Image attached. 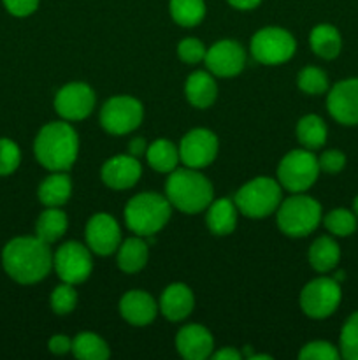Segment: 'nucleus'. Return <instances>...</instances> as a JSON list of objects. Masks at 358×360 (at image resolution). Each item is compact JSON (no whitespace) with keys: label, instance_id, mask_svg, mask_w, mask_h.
Wrapping results in <instances>:
<instances>
[{"label":"nucleus","instance_id":"nucleus-2","mask_svg":"<svg viewBox=\"0 0 358 360\" xmlns=\"http://www.w3.org/2000/svg\"><path fill=\"white\" fill-rule=\"evenodd\" d=\"M79 151V137L67 122H51L39 130L34 153L39 164L51 172H65L74 165Z\"/></svg>","mask_w":358,"mask_h":360},{"label":"nucleus","instance_id":"nucleus-19","mask_svg":"<svg viewBox=\"0 0 358 360\" xmlns=\"http://www.w3.org/2000/svg\"><path fill=\"white\" fill-rule=\"evenodd\" d=\"M119 313L128 323L142 327L157 319L158 304L147 292L130 290L119 301Z\"/></svg>","mask_w":358,"mask_h":360},{"label":"nucleus","instance_id":"nucleus-46","mask_svg":"<svg viewBox=\"0 0 358 360\" xmlns=\"http://www.w3.org/2000/svg\"><path fill=\"white\" fill-rule=\"evenodd\" d=\"M333 280H336V281H343L344 280V273H343V271H339V273H337L336 276H333Z\"/></svg>","mask_w":358,"mask_h":360},{"label":"nucleus","instance_id":"nucleus-11","mask_svg":"<svg viewBox=\"0 0 358 360\" xmlns=\"http://www.w3.org/2000/svg\"><path fill=\"white\" fill-rule=\"evenodd\" d=\"M53 267L63 283H83L93 271L91 250L77 241L65 243L53 255Z\"/></svg>","mask_w":358,"mask_h":360},{"label":"nucleus","instance_id":"nucleus-29","mask_svg":"<svg viewBox=\"0 0 358 360\" xmlns=\"http://www.w3.org/2000/svg\"><path fill=\"white\" fill-rule=\"evenodd\" d=\"M325 122L316 115H307L298 120L297 123V139L305 150H318L326 143Z\"/></svg>","mask_w":358,"mask_h":360},{"label":"nucleus","instance_id":"nucleus-14","mask_svg":"<svg viewBox=\"0 0 358 360\" xmlns=\"http://www.w3.org/2000/svg\"><path fill=\"white\" fill-rule=\"evenodd\" d=\"M207 69L211 74L218 77H234L244 69L246 65V51L239 42L223 39L216 44L211 46L206 51Z\"/></svg>","mask_w":358,"mask_h":360},{"label":"nucleus","instance_id":"nucleus-7","mask_svg":"<svg viewBox=\"0 0 358 360\" xmlns=\"http://www.w3.org/2000/svg\"><path fill=\"white\" fill-rule=\"evenodd\" d=\"M319 174L318 158L311 150H291L277 165V181L281 188L300 193L311 188Z\"/></svg>","mask_w":358,"mask_h":360},{"label":"nucleus","instance_id":"nucleus-10","mask_svg":"<svg viewBox=\"0 0 358 360\" xmlns=\"http://www.w3.org/2000/svg\"><path fill=\"white\" fill-rule=\"evenodd\" d=\"M343 292L339 281L333 278H316L300 292V308L314 320L329 319L340 304Z\"/></svg>","mask_w":358,"mask_h":360},{"label":"nucleus","instance_id":"nucleus-27","mask_svg":"<svg viewBox=\"0 0 358 360\" xmlns=\"http://www.w3.org/2000/svg\"><path fill=\"white\" fill-rule=\"evenodd\" d=\"M340 259L339 245L330 236H321L309 248V264L318 273H329Z\"/></svg>","mask_w":358,"mask_h":360},{"label":"nucleus","instance_id":"nucleus-25","mask_svg":"<svg viewBox=\"0 0 358 360\" xmlns=\"http://www.w3.org/2000/svg\"><path fill=\"white\" fill-rule=\"evenodd\" d=\"M309 44H311L312 51L318 56L325 60L336 58L343 48V39H340L339 30L332 25H316L309 35Z\"/></svg>","mask_w":358,"mask_h":360},{"label":"nucleus","instance_id":"nucleus-30","mask_svg":"<svg viewBox=\"0 0 358 360\" xmlns=\"http://www.w3.org/2000/svg\"><path fill=\"white\" fill-rule=\"evenodd\" d=\"M74 357L81 360H105L111 355L107 343L95 333H81L72 340Z\"/></svg>","mask_w":358,"mask_h":360},{"label":"nucleus","instance_id":"nucleus-21","mask_svg":"<svg viewBox=\"0 0 358 360\" xmlns=\"http://www.w3.org/2000/svg\"><path fill=\"white\" fill-rule=\"evenodd\" d=\"M237 206L230 199H218L207 206L206 225L214 236H228L237 227Z\"/></svg>","mask_w":358,"mask_h":360},{"label":"nucleus","instance_id":"nucleus-38","mask_svg":"<svg viewBox=\"0 0 358 360\" xmlns=\"http://www.w3.org/2000/svg\"><path fill=\"white\" fill-rule=\"evenodd\" d=\"M206 46L199 41V39L188 37L185 41L179 42L178 46V56L185 63H199L206 58Z\"/></svg>","mask_w":358,"mask_h":360},{"label":"nucleus","instance_id":"nucleus-8","mask_svg":"<svg viewBox=\"0 0 358 360\" xmlns=\"http://www.w3.org/2000/svg\"><path fill=\"white\" fill-rule=\"evenodd\" d=\"M297 42L288 30L279 27H265L251 39V55L263 65H279L295 55Z\"/></svg>","mask_w":358,"mask_h":360},{"label":"nucleus","instance_id":"nucleus-5","mask_svg":"<svg viewBox=\"0 0 358 360\" xmlns=\"http://www.w3.org/2000/svg\"><path fill=\"white\" fill-rule=\"evenodd\" d=\"M321 221V206L312 197L295 193L277 207V227L290 238L311 234Z\"/></svg>","mask_w":358,"mask_h":360},{"label":"nucleus","instance_id":"nucleus-41","mask_svg":"<svg viewBox=\"0 0 358 360\" xmlns=\"http://www.w3.org/2000/svg\"><path fill=\"white\" fill-rule=\"evenodd\" d=\"M48 348H49V352L55 355L69 354V352L72 350V340L67 336H63V334H56V336H53L51 340H49Z\"/></svg>","mask_w":358,"mask_h":360},{"label":"nucleus","instance_id":"nucleus-13","mask_svg":"<svg viewBox=\"0 0 358 360\" xmlns=\"http://www.w3.org/2000/svg\"><path fill=\"white\" fill-rule=\"evenodd\" d=\"M218 155V137L207 129H193L179 144V158L186 167L202 169L214 162Z\"/></svg>","mask_w":358,"mask_h":360},{"label":"nucleus","instance_id":"nucleus-4","mask_svg":"<svg viewBox=\"0 0 358 360\" xmlns=\"http://www.w3.org/2000/svg\"><path fill=\"white\" fill-rule=\"evenodd\" d=\"M171 207L167 197L160 193H137L125 207V224L133 234L140 238H151L167 225L171 218Z\"/></svg>","mask_w":358,"mask_h":360},{"label":"nucleus","instance_id":"nucleus-36","mask_svg":"<svg viewBox=\"0 0 358 360\" xmlns=\"http://www.w3.org/2000/svg\"><path fill=\"white\" fill-rule=\"evenodd\" d=\"M21 150L14 141L0 137V176H9L20 167Z\"/></svg>","mask_w":358,"mask_h":360},{"label":"nucleus","instance_id":"nucleus-37","mask_svg":"<svg viewBox=\"0 0 358 360\" xmlns=\"http://www.w3.org/2000/svg\"><path fill=\"white\" fill-rule=\"evenodd\" d=\"M339 357L340 352H337V348L326 341H311L304 345L298 354L300 360H337Z\"/></svg>","mask_w":358,"mask_h":360},{"label":"nucleus","instance_id":"nucleus-18","mask_svg":"<svg viewBox=\"0 0 358 360\" xmlns=\"http://www.w3.org/2000/svg\"><path fill=\"white\" fill-rule=\"evenodd\" d=\"M175 348L179 355L186 360H204L213 354L214 340L206 327L192 323V326L183 327L178 333Z\"/></svg>","mask_w":358,"mask_h":360},{"label":"nucleus","instance_id":"nucleus-45","mask_svg":"<svg viewBox=\"0 0 358 360\" xmlns=\"http://www.w3.org/2000/svg\"><path fill=\"white\" fill-rule=\"evenodd\" d=\"M353 211H354V214H357V218H358V195L354 197V200H353Z\"/></svg>","mask_w":358,"mask_h":360},{"label":"nucleus","instance_id":"nucleus-44","mask_svg":"<svg viewBox=\"0 0 358 360\" xmlns=\"http://www.w3.org/2000/svg\"><path fill=\"white\" fill-rule=\"evenodd\" d=\"M232 7L235 9H241V11H249V9H255L262 4V0H227Z\"/></svg>","mask_w":358,"mask_h":360},{"label":"nucleus","instance_id":"nucleus-33","mask_svg":"<svg viewBox=\"0 0 358 360\" xmlns=\"http://www.w3.org/2000/svg\"><path fill=\"white\" fill-rule=\"evenodd\" d=\"M297 84L304 94L321 95L329 90V77L318 67H304L298 72Z\"/></svg>","mask_w":358,"mask_h":360},{"label":"nucleus","instance_id":"nucleus-22","mask_svg":"<svg viewBox=\"0 0 358 360\" xmlns=\"http://www.w3.org/2000/svg\"><path fill=\"white\" fill-rule=\"evenodd\" d=\"M185 94L190 104L199 109H207L216 101L218 84L209 72L197 70V72L190 74L186 79Z\"/></svg>","mask_w":358,"mask_h":360},{"label":"nucleus","instance_id":"nucleus-28","mask_svg":"<svg viewBox=\"0 0 358 360\" xmlns=\"http://www.w3.org/2000/svg\"><path fill=\"white\" fill-rule=\"evenodd\" d=\"M146 158L147 164L157 172H172L174 169H178L179 160H181L175 144L167 139H158L151 146H147Z\"/></svg>","mask_w":358,"mask_h":360},{"label":"nucleus","instance_id":"nucleus-3","mask_svg":"<svg viewBox=\"0 0 358 360\" xmlns=\"http://www.w3.org/2000/svg\"><path fill=\"white\" fill-rule=\"evenodd\" d=\"M213 185L199 169H174L165 183V197L183 213H200L213 202Z\"/></svg>","mask_w":358,"mask_h":360},{"label":"nucleus","instance_id":"nucleus-40","mask_svg":"<svg viewBox=\"0 0 358 360\" xmlns=\"http://www.w3.org/2000/svg\"><path fill=\"white\" fill-rule=\"evenodd\" d=\"M41 0H2L7 13L16 18H27L37 11Z\"/></svg>","mask_w":358,"mask_h":360},{"label":"nucleus","instance_id":"nucleus-6","mask_svg":"<svg viewBox=\"0 0 358 360\" xmlns=\"http://www.w3.org/2000/svg\"><path fill=\"white\" fill-rule=\"evenodd\" d=\"M234 202L244 217L265 218L279 207L281 185L276 179L258 176L237 190Z\"/></svg>","mask_w":358,"mask_h":360},{"label":"nucleus","instance_id":"nucleus-39","mask_svg":"<svg viewBox=\"0 0 358 360\" xmlns=\"http://www.w3.org/2000/svg\"><path fill=\"white\" fill-rule=\"evenodd\" d=\"M319 171L329 172V174H337L346 165V155L339 150H326L323 151L321 157L318 158Z\"/></svg>","mask_w":358,"mask_h":360},{"label":"nucleus","instance_id":"nucleus-34","mask_svg":"<svg viewBox=\"0 0 358 360\" xmlns=\"http://www.w3.org/2000/svg\"><path fill=\"white\" fill-rule=\"evenodd\" d=\"M340 355L347 360H358V311L353 313L340 330Z\"/></svg>","mask_w":358,"mask_h":360},{"label":"nucleus","instance_id":"nucleus-42","mask_svg":"<svg viewBox=\"0 0 358 360\" xmlns=\"http://www.w3.org/2000/svg\"><path fill=\"white\" fill-rule=\"evenodd\" d=\"M146 150H147V144H146V139H142V137H133V139L128 143V153L132 155V157L139 158L140 155H146Z\"/></svg>","mask_w":358,"mask_h":360},{"label":"nucleus","instance_id":"nucleus-17","mask_svg":"<svg viewBox=\"0 0 358 360\" xmlns=\"http://www.w3.org/2000/svg\"><path fill=\"white\" fill-rule=\"evenodd\" d=\"M142 174V167L139 164V158L132 155H116L109 158L102 165V181L112 190H126L132 188Z\"/></svg>","mask_w":358,"mask_h":360},{"label":"nucleus","instance_id":"nucleus-24","mask_svg":"<svg viewBox=\"0 0 358 360\" xmlns=\"http://www.w3.org/2000/svg\"><path fill=\"white\" fill-rule=\"evenodd\" d=\"M150 248L140 236L125 239L118 248V267L123 273H139L147 264Z\"/></svg>","mask_w":358,"mask_h":360},{"label":"nucleus","instance_id":"nucleus-35","mask_svg":"<svg viewBox=\"0 0 358 360\" xmlns=\"http://www.w3.org/2000/svg\"><path fill=\"white\" fill-rule=\"evenodd\" d=\"M49 304L56 315H69L70 311H74L77 304V292L74 285H58L49 297Z\"/></svg>","mask_w":358,"mask_h":360},{"label":"nucleus","instance_id":"nucleus-16","mask_svg":"<svg viewBox=\"0 0 358 360\" xmlns=\"http://www.w3.org/2000/svg\"><path fill=\"white\" fill-rule=\"evenodd\" d=\"M86 245L97 255L105 257L114 253L121 245V231L111 214L98 213L86 224Z\"/></svg>","mask_w":358,"mask_h":360},{"label":"nucleus","instance_id":"nucleus-32","mask_svg":"<svg viewBox=\"0 0 358 360\" xmlns=\"http://www.w3.org/2000/svg\"><path fill=\"white\" fill-rule=\"evenodd\" d=\"M323 224H325L326 231L333 236H339V238H347V236L353 234L357 231V214L351 213V211L343 210H333L323 218Z\"/></svg>","mask_w":358,"mask_h":360},{"label":"nucleus","instance_id":"nucleus-9","mask_svg":"<svg viewBox=\"0 0 358 360\" xmlns=\"http://www.w3.org/2000/svg\"><path fill=\"white\" fill-rule=\"evenodd\" d=\"M144 109L137 98L118 95L109 98L100 109V125L112 136H126L142 123Z\"/></svg>","mask_w":358,"mask_h":360},{"label":"nucleus","instance_id":"nucleus-43","mask_svg":"<svg viewBox=\"0 0 358 360\" xmlns=\"http://www.w3.org/2000/svg\"><path fill=\"white\" fill-rule=\"evenodd\" d=\"M211 357L214 360H241V352H237L235 348H221L220 352H216V354H211Z\"/></svg>","mask_w":358,"mask_h":360},{"label":"nucleus","instance_id":"nucleus-20","mask_svg":"<svg viewBox=\"0 0 358 360\" xmlns=\"http://www.w3.org/2000/svg\"><path fill=\"white\" fill-rule=\"evenodd\" d=\"M160 311L171 322L185 320L195 308L193 292L185 283H172L164 290L160 297Z\"/></svg>","mask_w":358,"mask_h":360},{"label":"nucleus","instance_id":"nucleus-12","mask_svg":"<svg viewBox=\"0 0 358 360\" xmlns=\"http://www.w3.org/2000/svg\"><path fill=\"white\" fill-rule=\"evenodd\" d=\"M95 108V94L86 83H69L55 95V109L65 122L88 118Z\"/></svg>","mask_w":358,"mask_h":360},{"label":"nucleus","instance_id":"nucleus-31","mask_svg":"<svg viewBox=\"0 0 358 360\" xmlns=\"http://www.w3.org/2000/svg\"><path fill=\"white\" fill-rule=\"evenodd\" d=\"M168 9L172 20L181 27H197L206 18L204 0H171Z\"/></svg>","mask_w":358,"mask_h":360},{"label":"nucleus","instance_id":"nucleus-1","mask_svg":"<svg viewBox=\"0 0 358 360\" xmlns=\"http://www.w3.org/2000/svg\"><path fill=\"white\" fill-rule=\"evenodd\" d=\"M2 267L11 280L20 285H34L44 280L53 269V253L48 243L37 236L14 238L4 246Z\"/></svg>","mask_w":358,"mask_h":360},{"label":"nucleus","instance_id":"nucleus-15","mask_svg":"<svg viewBox=\"0 0 358 360\" xmlns=\"http://www.w3.org/2000/svg\"><path fill=\"white\" fill-rule=\"evenodd\" d=\"M330 116L340 125H358V77L339 81L326 97Z\"/></svg>","mask_w":358,"mask_h":360},{"label":"nucleus","instance_id":"nucleus-23","mask_svg":"<svg viewBox=\"0 0 358 360\" xmlns=\"http://www.w3.org/2000/svg\"><path fill=\"white\" fill-rule=\"evenodd\" d=\"M72 183L65 172H53L39 185L37 197L46 207H60L70 199Z\"/></svg>","mask_w":358,"mask_h":360},{"label":"nucleus","instance_id":"nucleus-26","mask_svg":"<svg viewBox=\"0 0 358 360\" xmlns=\"http://www.w3.org/2000/svg\"><path fill=\"white\" fill-rule=\"evenodd\" d=\"M67 227H69V220L60 207H46L35 221V236L51 245L65 234Z\"/></svg>","mask_w":358,"mask_h":360}]
</instances>
